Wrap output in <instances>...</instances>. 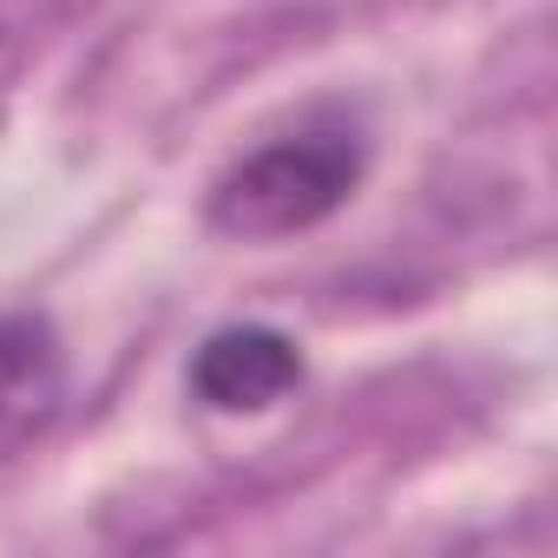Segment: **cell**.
I'll use <instances>...</instances> for the list:
<instances>
[{"instance_id": "1", "label": "cell", "mask_w": 558, "mask_h": 558, "mask_svg": "<svg viewBox=\"0 0 558 558\" xmlns=\"http://www.w3.org/2000/svg\"><path fill=\"white\" fill-rule=\"evenodd\" d=\"M368 171L355 125H303L243 151L204 197V223L230 243H283L336 217Z\"/></svg>"}, {"instance_id": "2", "label": "cell", "mask_w": 558, "mask_h": 558, "mask_svg": "<svg viewBox=\"0 0 558 558\" xmlns=\"http://www.w3.org/2000/svg\"><path fill=\"white\" fill-rule=\"evenodd\" d=\"M184 381L210 414H263V408H276L283 395L303 388V349L283 329L236 323V329H217L191 355Z\"/></svg>"}, {"instance_id": "3", "label": "cell", "mask_w": 558, "mask_h": 558, "mask_svg": "<svg viewBox=\"0 0 558 558\" xmlns=\"http://www.w3.org/2000/svg\"><path fill=\"white\" fill-rule=\"evenodd\" d=\"M66 408V349L47 316H0V460L34 447Z\"/></svg>"}]
</instances>
